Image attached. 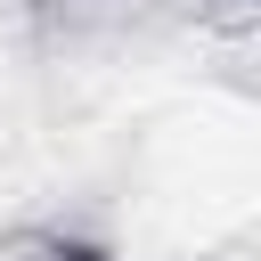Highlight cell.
I'll list each match as a JSON object with an SVG mask.
<instances>
[{
  "label": "cell",
  "instance_id": "1",
  "mask_svg": "<svg viewBox=\"0 0 261 261\" xmlns=\"http://www.w3.org/2000/svg\"><path fill=\"white\" fill-rule=\"evenodd\" d=\"M0 261H98L73 228H41V220H16L0 228Z\"/></svg>",
  "mask_w": 261,
  "mask_h": 261
}]
</instances>
